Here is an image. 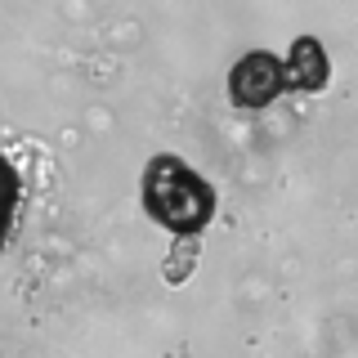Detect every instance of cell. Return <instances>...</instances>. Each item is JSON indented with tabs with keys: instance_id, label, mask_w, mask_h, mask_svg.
<instances>
[{
	"instance_id": "obj_4",
	"label": "cell",
	"mask_w": 358,
	"mask_h": 358,
	"mask_svg": "<svg viewBox=\"0 0 358 358\" xmlns=\"http://www.w3.org/2000/svg\"><path fill=\"white\" fill-rule=\"evenodd\" d=\"M14 210H18V171L0 157V246H5V238H9Z\"/></svg>"
},
{
	"instance_id": "obj_1",
	"label": "cell",
	"mask_w": 358,
	"mask_h": 358,
	"mask_svg": "<svg viewBox=\"0 0 358 358\" xmlns=\"http://www.w3.org/2000/svg\"><path fill=\"white\" fill-rule=\"evenodd\" d=\"M143 210L171 233H197L215 215V188L179 157H152L143 171Z\"/></svg>"
},
{
	"instance_id": "obj_3",
	"label": "cell",
	"mask_w": 358,
	"mask_h": 358,
	"mask_svg": "<svg viewBox=\"0 0 358 358\" xmlns=\"http://www.w3.org/2000/svg\"><path fill=\"white\" fill-rule=\"evenodd\" d=\"M287 67V85L296 90H322L327 85V54L313 36H300L291 45V59L282 63Z\"/></svg>"
},
{
	"instance_id": "obj_2",
	"label": "cell",
	"mask_w": 358,
	"mask_h": 358,
	"mask_svg": "<svg viewBox=\"0 0 358 358\" xmlns=\"http://www.w3.org/2000/svg\"><path fill=\"white\" fill-rule=\"evenodd\" d=\"M282 90H287V67L268 50L242 54V59L233 63V72H229V94H233L238 108H268Z\"/></svg>"
}]
</instances>
